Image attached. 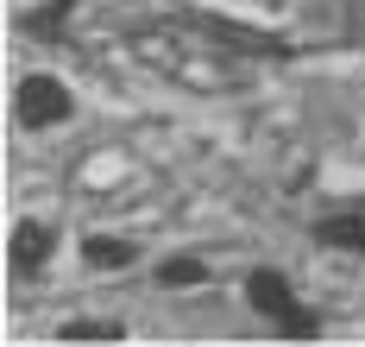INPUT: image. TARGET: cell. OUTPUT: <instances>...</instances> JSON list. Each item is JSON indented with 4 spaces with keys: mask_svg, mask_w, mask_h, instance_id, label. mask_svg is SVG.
Listing matches in <instances>:
<instances>
[{
    "mask_svg": "<svg viewBox=\"0 0 365 347\" xmlns=\"http://www.w3.org/2000/svg\"><path fill=\"white\" fill-rule=\"evenodd\" d=\"M70 114H76V95L57 76H44V70L13 89V120L19 126H63Z\"/></svg>",
    "mask_w": 365,
    "mask_h": 347,
    "instance_id": "obj_1",
    "label": "cell"
},
{
    "mask_svg": "<svg viewBox=\"0 0 365 347\" xmlns=\"http://www.w3.org/2000/svg\"><path fill=\"white\" fill-rule=\"evenodd\" d=\"M51 253H57V228H51V221H19V228H13V246H6V266L26 278V271H38Z\"/></svg>",
    "mask_w": 365,
    "mask_h": 347,
    "instance_id": "obj_2",
    "label": "cell"
},
{
    "mask_svg": "<svg viewBox=\"0 0 365 347\" xmlns=\"http://www.w3.org/2000/svg\"><path fill=\"white\" fill-rule=\"evenodd\" d=\"M315 240H322V246H340V253H365V202L328 208V215L315 221Z\"/></svg>",
    "mask_w": 365,
    "mask_h": 347,
    "instance_id": "obj_3",
    "label": "cell"
},
{
    "mask_svg": "<svg viewBox=\"0 0 365 347\" xmlns=\"http://www.w3.org/2000/svg\"><path fill=\"white\" fill-rule=\"evenodd\" d=\"M246 303L258 309V316H271V322H284L296 309V297H290V278L284 271H271V266H258L252 278H246Z\"/></svg>",
    "mask_w": 365,
    "mask_h": 347,
    "instance_id": "obj_4",
    "label": "cell"
},
{
    "mask_svg": "<svg viewBox=\"0 0 365 347\" xmlns=\"http://www.w3.org/2000/svg\"><path fill=\"white\" fill-rule=\"evenodd\" d=\"M82 259L95 271H126V266H139V246L133 240H108V233H88L82 240Z\"/></svg>",
    "mask_w": 365,
    "mask_h": 347,
    "instance_id": "obj_5",
    "label": "cell"
},
{
    "mask_svg": "<svg viewBox=\"0 0 365 347\" xmlns=\"http://www.w3.org/2000/svg\"><path fill=\"white\" fill-rule=\"evenodd\" d=\"M158 284H164V291H182V284H208V266H202L195 253H177V259H164V266H158Z\"/></svg>",
    "mask_w": 365,
    "mask_h": 347,
    "instance_id": "obj_6",
    "label": "cell"
},
{
    "mask_svg": "<svg viewBox=\"0 0 365 347\" xmlns=\"http://www.w3.org/2000/svg\"><path fill=\"white\" fill-rule=\"evenodd\" d=\"M57 341H126V328L120 322H63Z\"/></svg>",
    "mask_w": 365,
    "mask_h": 347,
    "instance_id": "obj_7",
    "label": "cell"
},
{
    "mask_svg": "<svg viewBox=\"0 0 365 347\" xmlns=\"http://www.w3.org/2000/svg\"><path fill=\"white\" fill-rule=\"evenodd\" d=\"M63 13H70V0H51V6H38L32 19H26V32H38V39H57V26H63Z\"/></svg>",
    "mask_w": 365,
    "mask_h": 347,
    "instance_id": "obj_8",
    "label": "cell"
},
{
    "mask_svg": "<svg viewBox=\"0 0 365 347\" xmlns=\"http://www.w3.org/2000/svg\"><path fill=\"white\" fill-rule=\"evenodd\" d=\"M277 328H284V335H296V341H315V335H322V322H315V309H302V303H296L290 316L277 322Z\"/></svg>",
    "mask_w": 365,
    "mask_h": 347,
    "instance_id": "obj_9",
    "label": "cell"
}]
</instances>
